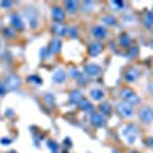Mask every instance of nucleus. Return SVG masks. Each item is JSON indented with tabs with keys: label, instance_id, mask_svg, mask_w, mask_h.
<instances>
[{
	"label": "nucleus",
	"instance_id": "dca6fc26",
	"mask_svg": "<svg viewBox=\"0 0 153 153\" xmlns=\"http://www.w3.org/2000/svg\"><path fill=\"white\" fill-rule=\"evenodd\" d=\"M138 75H139V72H138V69H130L129 72L126 74V80L129 81V83H132V81H135L136 78H138Z\"/></svg>",
	"mask_w": 153,
	"mask_h": 153
},
{
	"label": "nucleus",
	"instance_id": "72a5a7b5",
	"mask_svg": "<svg viewBox=\"0 0 153 153\" xmlns=\"http://www.w3.org/2000/svg\"><path fill=\"white\" fill-rule=\"evenodd\" d=\"M130 153H138V152H130Z\"/></svg>",
	"mask_w": 153,
	"mask_h": 153
},
{
	"label": "nucleus",
	"instance_id": "b1692460",
	"mask_svg": "<svg viewBox=\"0 0 153 153\" xmlns=\"http://www.w3.org/2000/svg\"><path fill=\"white\" fill-rule=\"evenodd\" d=\"M110 5H112V6H115V8H121V11H123V9H124V6H126L123 2H110Z\"/></svg>",
	"mask_w": 153,
	"mask_h": 153
},
{
	"label": "nucleus",
	"instance_id": "9b49d317",
	"mask_svg": "<svg viewBox=\"0 0 153 153\" xmlns=\"http://www.w3.org/2000/svg\"><path fill=\"white\" fill-rule=\"evenodd\" d=\"M103 49H104V46L101 45L100 42L91 43V46H89V54H91L92 57H97V55H100L101 52H103Z\"/></svg>",
	"mask_w": 153,
	"mask_h": 153
},
{
	"label": "nucleus",
	"instance_id": "4468645a",
	"mask_svg": "<svg viewBox=\"0 0 153 153\" xmlns=\"http://www.w3.org/2000/svg\"><path fill=\"white\" fill-rule=\"evenodd\" d=\"M69 100H71V103H74V104H80L81 101H83V95H81L80 91H72Z\"/></svg>",
	"mask_w": 153,
	"mask_h": 153
},
{
	"label": "nucleus",
	"instance_id": "0eeeda50",
	"mask_svg": "<svg viewBox=\"0 0 153 153\" xmlns=\"http://www.w3.org/2000/svg\"><path fill=\"white\" fill-rule=\"evenodd\" d=\"M92 35L95 38H98V40H101V38H106L107 37V29L103 26V25H98V26H94L92 28Z\"/></svg>",
	"mask_w": 153,
	"mask_h": 153
},
{
	"label": "nucleus",
	"instance_id": "6e6552de",
	"mask_svg": "<svg viewBox=\"0 0 153 153\" xmlns=\"http://www.w3.org/2000/svg\"><path fill=\"white\" fill-rule=\"evenodd\" d=\"M121 94H123V98L126 100V103H129V104L138 103V97L135 95V92H133V91H130V89H124V91H123Z\"/></svg>",
	"mask_w": 153,
	"mask_h": 153
},
{
	"label": "nucleus",
	"instance_id": "bb28decb",
	"mask_svg": "<svg viewBox=\"0 0 153 153\" xmlns=\"http://www.w3.org/2000/svg\"><path fill=\"white\" fill-rule=\"evenodd\" d=\"M3 32H5V37H9V38H11V37H14V34H12L11 29H5Z\"/></svg>",
	"mask_w": 153,
	"mask_h": 153
},
{
	"label": "nucleus",
	"instance_id": "412c9836",
	"mask_svg": "<svg viewBox=\"0 0 153 153\" xmlns=\"http://www.w3.org/2000/svg\"><path fill=\"white\" fill-rule=\"evenodd\" d=\"M110 112H112L110 104L104 103V104H101V106H100V113H101V115H104V117H107V115H109Z\"/></svg>",
	"mask_w": 153,
	"mask_h": 153
},
{
	"label": "nucleus",
	"instance_id": "423d86ee",
	"mask_svg": "<svg viewBox=\"0 0 153 153\" xmlns=\"http://www.w3.org/2000/svg\"><path fill=\"white\" fill-rule=\"evenodd\" d=\"M91 123L95 127H103V126H106V117H104V115H101L100 112L98 113H92L91 115Z\"/></svg>",
	"mask_w": 153,
	"mask_h": 153
},
{
	"label": "nucleus",
	"instance_id": "2eb2a0df",
	"mask_svg": "<svg viewBox=\"0 0 153 153\" xmlns=\"http://www.w3.org/2000/svg\"><path fill=\"white\" fill-rule=\"evenodd\" d=\"M78 106H80V109H81V110H84V112H87V113H91V115L94 113V106H92L91 103H89V101H86V100H83Z\"/></svg>",
	"mask_w": 153,
	"mask_h": 153
},
{
	"label": "nucleus",
	"instance_id": "a211bd4d",
	"mask_svg": "<svg viewBox=\"0 0 153 153\" xmlns=\"http://www.w3.org/2000/svg\"><path fill=\"white\" fill-rule=\"evenodd\" d=\"M144 25L147 28H152L153 26V11H150V12H147L146 14V17H144Z\"/></svg>",
	"mask_w": 153,
	"mask_h": 153
},
{
	"label": "nucleus",
	"instance_id": "a878e982",
	"mask_svg": "<svg viewBox=\"0 0 153 153\" xmlns=\"http://www.w3.org/2000/svg\"><path fill=\"white\" fill-rule=\"evenodd\" d=\"M0 143H2L3 146H8V144L11 143V139H9V138H2V139H0Z\"/></svg>",
	"mask_w": 153,
	"mask_h": 153
},
{
	"label": "nucleus",
	"instance_id": "1a4fd4ad",
	"mask_svg": "<svg viewBox=\"0 0 153 153\" xmlns=\"http://www.w3.org/2000/svg\"><path fill=\"white\" fill-rule=\"evenodd\" d=\"M66 72L63 71V69H57L54 74H52V81L54 83H57V84H63L66 81Z\"/></svg>",
	"mask_w": 153,
	"mask_h": 153
},
{
	"label": "nucleus",
	"instance_id": "6ab92c4d",
	"mask_svg": "<svg viewBox=\"0 0 153 153\" xmlns=\"http://www.w3.org/2000/svg\"><path fill=\"white\" fill-rule=\"evenodd\" d=\"M103 22H104V25H107V26H115V25H117V19H115L113 16H104Z\"/></svg>",
	"mask_w": 153,
	"mask_h": 153
},
{
	"label": "nucleus",
	"instance_id": "4be33fe9",
	"mask_svg": "<svg viewBox=\"0 0 153 153\" xmlns=\"http://www.w3.org/2000/svg\"><path fill=\"white\" fill-rule=\"evenodd\" d=\"M78 3H76V2H66V9L69 11V12H72V14H74V12H76V9H78Z\"/></svg>",
	"mask_w": 153,
	"mask_h": 153
},
{
	"label": "nucleus",
	"instance_id": "aec40b11",
	"mask_svg": "<svg viewBox=\"0 0 153 153\" xmlns=\"http://www.w3.org/2000/svg\"><path fill=\"white\" fill-rule=\"evenodd\" d=\"M60 46H61L60 40H54L52 43H51V48H49V51H51V54H57L58 51H60Z\"/></svg>",
	"mask_w": 153,
	"mask_h": 153
},
{
	"label": "nucleus",
	"instance_id": "f257e3e1",
	"mask_svg": "<svg viewBox=\"0 0 153 153\" xmlns=\"http://www.w3.org/2000/svg\"><path fill=\"white\" fill-rule=\"evenodd\" d=\"M121 135H123V138L126 139L127 143L132 144V143H135V139H136V136H138V127L133 126V124L126 126L124 129H123V132H121Z\"/></svg>",
	"mask_w": 153,
	"mask_h": 153
},
{
	"label": "nucleus",
	"instance_id": "f704fd0d",
	"mask_svg": "<svg viewBox=\"0 0 153 153\" xmlns=\"http://www.w3.org/2000/svg\"><path fill=\"white\" fill-rule=\"evenodd\" d=\"M11 153H14V152H11Z\"/></svg>",
	"mask_w": 153,
	"mask_h": 153
},
{
	"label": "nucleus",
	"instance_id": "39448f33",
	"mask_svg": "<svg viewBox=\"0 0 153 153\" xmlns=\"http://www.w3.org/2000/svg\"><path fill=\"white\" fill-rule=\"evenodd\" d=\"M52 17H54V20H55V23H57V25H61L63 22H65L66 12H65V9H61V8L55 6V8L52 9Z\"/></svg>",
	"mask_w": 153,
	"mask_h": 153
},
{
	"label": "nucleus",
	"instance_id": "7ed1b4c3",
	"mask_svg": "<svg viewBox=\"0 0 153 153\" xmlns=\"http://www.w3.org/2000/svg\"><path fill=\"white\" fill-rule=\"evenodd\" d=\"M5 86H6V91H16V89L20 86V78L17 75H8L5 78Z\"/></svg>",
	"mask_w": 153,
	"mask_h": 153
},
{
	"label": "nucleus",
	"instance_id": "9d476101",
	"mask_svg": "<svg viewBox=\"0 0 153 153\" xmlns=\"http://www.w3.org/2000/svg\"><path fill=\"white\" fill-rule=\"evenodd\" d=\"M84 72H86V75L95 78V76H98V75L101 74V68H100L98 65H87L86 69H84Z\"/></svg>",
	"mask_w": 153,
	"mask_h": 153
},
{
	"label": "nucleus",
	"instance_id": "473e14b6",
	"mask_svg": "<svg viewBox=\"0 0 153 153\" xmlns=\"http://www.w3.org/2000/svg\"><path fill=\"white\" fill-rule=\"evenodd\" d=\"M150 48L153 49V38H152V40H150Z\"/></svg>",
	"mask_w": 153,
	"mask_h": 153
},
{
	"label": "nucleus",
	"instance_id": "7c9ffc66",
	"mask_svg": "<svg viewBox=\"0 0 153 153\" xmlns=\"http://www.w3.org/2000/svg\"><path fill=\"white\" fill-rule=\"evenodd\" d=\"M12 3L11 2H2V6H11Z\"/></svg>",
	"mask_w": 153,
	"mask_h": 153
},
{
	"label": "nucleus",
	"instance_id": "f8f14e48",
	"mask_svg": "<svg viewBox=\"0 0 153 153\" xmlns=\"http://www.w3.org/2000/svg\"><path fill=\"white\" fill-rule=\"evenodd\" d=\"M11 23H12V26H14L16 29H23V26H25V23H23V19L19 16V14H14L11 17Z\"/></svg>",
	"mask_w": 153,
	"mask_h": 153
},
{
	"label": "nucleus",
	"instance_id": "5701e85b",
	"mask_svg": "<svg viewBox=\"0 0 153 153\" xmlns=\"http://www.w3.org/2000/svg\"><path fill=\"white\" fill-rule=\"evenodd\" d=\"M28 81L34 83V84H42V80H40V76H37V75H29L28 76Z\"/></svg>",
	"mask_w": 153,
	"mask_h": 153
},
{
	"label": "nucleus",
	"instance_id": "f3484780",
	"mask_svg": "<svg viewBox=\"0 0 153 153\" xmlns=\"http://www.w3.org/2000/svg\"><path fill=\"white\" fill-rule=\"evenodd\" d=\"M120 43H121V46H124V48H130L132 38L129 37V34H123L121 38H120Z\"/></svg>",
	"mask_w": 153,
	"mask_h": 153
},
{
	"label": "nucleus",
	"instance_id": "c85d7f7f",
	"mask_svg": "<svg viewBox=\"0 0 153 153\" xmlns=\"http://www.w3.org/2000/svg\"><path fill=\"white\" fill-rule=\"evenodd\" d=\"M49 147H51V149H52V150H55V152H57V149H58L55 143H49Z\"/></svg>",
	"mask_w": 153,
	"mask_h": 153
},
{
	"label": "nucleus",
	"instance_id": "f03ea898",
	"mask_svg": "<svg viewBox=\"0 0 153 153\" xmlns=\"http://www.w3.org/2000/svg\"><path fill=\"white\" fill-rule=\"evenodd\" d=\"M117 110L121 113V117L123 118H130L132 115H133V107H132V104H129V103H120V104H117Z\"/></svg>",
	"mask_w": 153,
	"mask_h": 153
},
{
	"label": "nucleus",
	"instance_id": "ddd939ff",
	"mask_svg": "<svg viewBox=\"0 0 153 153\" xmlns=\"http://www.w3.org/2000/svg\"><path fill=\"white\" fill-rule=\"evenodd\" d=\"M89 95H91V98L95 100V101H101L104 98V91H103V89H91Z\"/></svg>",
	"mask_w": 153,
	"mask_h": 153
},
{
	"label": "nucleus",
	"instance_id": "20e7f679",
	"mask_svg": "<svg viewBox=\"0 0 153 153\" xmlns=\"http://www.w3.org/2000/svg\"><path fill=\"white\" fill-rule=\"evenodd\" d=\"M139 120H141L144 124H150L153 121V109L152 107H143L139 110Z\"/></svg>",
	"mask_w": 153,
	"mask_h": 153
},
{
	"label": "nucleus",
	"instance_id": "cd10ccee",
	"mask_svg": "<svg viewBox=\"0 0 153 153\" xmlns=\"http://www.w3.org/2000/svg\"><path fill=\"white\" fill-rule=\"evenodd\" d=\"M68 34H69L71 37H76V31H75V29H69V28H68Z\"/></svg>",
	"mask_w": 153,
	"mask_h": 153
},
{
	"label": "nucleus",
	"instance_id": "393cba45",
	"mask_svg": "<svg viewBox=\"0 0 153 153\" xmlns=\"http://www.w3.org/2000/svg\"><path fill=\"white\" fill-rule=\"evenodd\" d=\"M5 92H6V86H5V83H0V97L5 95Z\"/></svg>",
	"mask_w": 153,
	"mask_h": 153
},
{
	"label": "nucleus",
	"instance_id": "2f4dec72",
	"mask_svg": "<svg viewBox=\"0 0 153 153\" xmlns=\"http://www.w3.org/2000/svg\"><path fill=\"white\" fill-rule=\"evenodd\" d=\"M65 144H66L68 147H71V139H68V138H66V139H65Z\"/></svg>",
	"mask_w": 153,
	"mask_h": 153
},
{
	"label": "nucleus",
	"instance_id": "c756f323",
	"mask_svg": "<svg viewBox=\"0 0 153 153\" xmlns=\"http://www.w3.org/2000/svg\"><path fill=\"white\" fill-rule=\"evenodd\" d=\"M147 146H149V147H153V138H152V136L147 139Z\"/></svg>",
	"mask_w": 153,
	"mask_h": 153
}]
</instances>
